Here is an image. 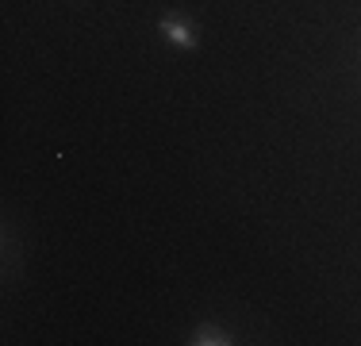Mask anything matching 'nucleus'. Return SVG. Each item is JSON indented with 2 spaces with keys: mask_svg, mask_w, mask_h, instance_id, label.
I'll return each mask as SVG.
<instances>
[{
  "mask_svg": "<svg viewBox=\"0 0 361 346\" xmlns=\"http://www.w3.org/2000/svg\"><path fill=\"white\" fill-rule=\"evenodd\" d=\"M161 35H166L173 47H196V35H192V23L185 20V16H166L161 20Z\"/></svg>",
  "mask_w": 361,
  "mask_h": 346,
  "instance_id": "obj_1",
  "label": "nucleus"
},
{
  "mask_svg": "<svg viewBox=\"0 0 361 346\" xmlns=\"http://www.w3.org/2000/svg\"><path fill=\"white\" fill-rule=\"evenodd\" d=\"M188 342H192V346H227V342H235V339H231L223 327H216V323H200Z\"/></svg>",
  "mask_w": 361,
  "mask_h": 346,
  "instance_id": "obj_2",
  "label": "nucleus"
}]
</instances>
